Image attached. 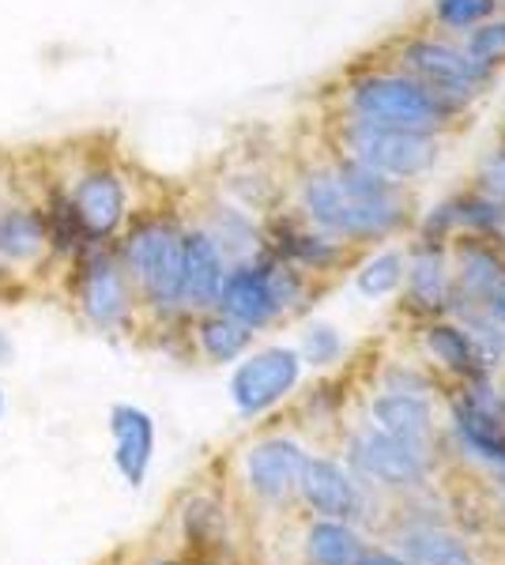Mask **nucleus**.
Here are the masks:
<instances>
[{
    "mask_svg": "<svg viewBox=\"0 0 505 565\" xmlns=\"http://www.w3.org/2000/svg\"><path fill=\"white\" fill-rule=\"evenodd\" d=\"M117 257L144 321L173 324L189 321L181 306V260H186V223L170 212H136L114 242Z\"/></svg>",
    "mask_w": 505,
    "mask_h": 565,
    "instance_id": "nucleus-1",
    "label": "nucleus"
},
{
    "mask_svg": "<svg viewBox=\"0 0 505 565\" xmlns=\"http://www.w3.org/2000/svg\"><path fill=\"white\" fill-rule=\"evenodd\" d=\"M64 290H69V306L80 317V324H87L98 335H133L144 321L140 298L125 276L114 242L87 245L64 268Z\"/></svg>",
    "mask_w": 505,
    "mask_h": 565,
    "instance_id": "nucleus-2",
    "label": "nucleus"
},
{
    "mask_svg": "<svg viewBox=\"0 0 505 565\" xmlns=\"http://www.w3.org/2000/svg\"><path fill=\"white\" fill-rule=\"evenodd\" d=\"M61 185L64 200H69L72 215H76L80 231H84L87 245H109L136 215L133 181L114 159L106 154L84 151L76 162L61 167V174L45 170Z\"/></svg>",
    "mask_w": 505,
    "mask_h": 565,
    "instance_id": "nucleus-3",
    "label": "nucleus"
},
{
    "mask_svg": "<svg viewBox=\"0 0 505 565\" xmlns=\"http://www.w3.org/2000/svg\"><path fill=\"white\" fill-rule=\"evenodd\" d=\"M347 114L385 129L442 132L461 114V106L419 84L408 72H366L347 87Z\"/></svg>",
    "mask_w": 505,
    "mask_h": 565,
    "instance_id": "nucleus-4",
    "label": "nucleus"
},
{
    "mask_svg": "<svg viewBox=\"0 0 505 565\" xmlns=\"http://www.w3.org/2000/svg\"><path fill=\"white\" fill-rule=\"evenodd\" d=\"M298 215L306 218L314 231L328 234L336 242H381L397 234L408 223V212H389V207H374L355 193H347L344 181L333 174V167L309 170L298 181Z\"/></svg>",
    "mask_w": 505,
    "mask_h": 565,
    "instance_id": "nucleus-5",
    "label": "nucleus"
},
{
    "mask_svg": "<svg viewBox=\"0 0 505 565\" xmlns=\"http://www.w3.org/2000/svg\"><path fill=\"white\" fill-rule=\"evenodd\" d=\"M339 140L347 148V159L378 170L392 181H415L442 159V140L438 132H411V129H385V125L351 121L339 129Z\"/></svg>",
    "mask_w": 505,
    "mask_h": 565,
    "instance_id": "nucleus-6",
    "label": "nucleus"
},
{
    "mask_svg": "<svg viewBox=\"0 0 505 565\" xmlns=\"http://www.w3.org/2000/svg\"><path fill=\"white\" fill-rule=\"evenodd\" d=\"M0 260H4L15 282L57 268L39 185L31 189V181H23V174L15 181L12 196H8L4 212H0Z\"/></svg>",
    "mask_w": 505,
    "mask_h": 565,
    "instance_id": "nucleus-7",
    "label": "nucleus"
},
{
    "mask_svg": "<svg viewBox=\"0 0 505 565\" xmlns=\"http://www.w3.org/2000/svg\"><path fill=\"white\" fill-rule=\"evenodd\" d=\"M400 68L461 109L472 103V98H480L486 90V84L494 79V68H486L475 57H467L464 45H453V42H442V39L403 42Z\"/></svg>",
    "mask_w": 505,
    "mask_h": 565,
    "instance_id": "nucleus-8",
    "label": "nucleus"
},
{
    "mask_svg": "<svg viewBox=\"0 0 505 565\" xmlns=\"http://www.w3.org/2000/svg\"><path fill=\"white\" fill-rule=\"evenodd\" d=\"M302 354L295 348H264L238 359L231 373V404L242 418L264 415L298 388Z\"/></svg>",
    "mask_w": 505,
    "mask_h": 565,
    "instance_id": "nucleus-9",
    "label": "nucleus"
},
{
    "mask_svg": "<svg viewBox=\"0 0 505 565\" xmlns=\"http://www.w3.org/2000/svg\"><path fill=\"white\" fill-rule=\"evenodd\" d=\"M347 460H351V468L366 482H378V487H392V490L419 487V482H427L430 476L427 449L397 441V437L378 430V426H362V430L351 437Z\"/></svg>",
    "mask_w": 505,
    "mask_h": 565,
    "instance_id": "nucleus-10",
    "label": "nucleus"
},
{
    "mask_svg": "<svg viewBox=\"0 0 505 565\" xmlns=\"http://www.w3.org/2000/svg\"><path fill=\"white\" fill-rule=\"evenodd\" d=\"M309 452L302 449L295 437H261L245 449L242 457V479L250 487V494L264 505H280L298 494L302 476H306Z\"/></svg>",
    "mask_w": 505,
    "mask_h": 565,
    "instance_id": "nucleus-11",
    "label": "nucleus"
},
{
    "mask_svg": "<svg viewBox=\"0 0 505 565\" xmlns=\"http://www.w3.org/2000/svg\"><path fill=\"white\" fill-rule=\"evenodd\" d=\"M219 313L234 317L245 328L261 332V328L275 324L283 317V306L275 298V282H272V253L264 249L261 257L245 260V264H231L223 279V290H219Z\"/></svg>",
    "mask_w": 505,
    "mask_h": 565,
    "instance_id": "nucleus-12",
    "label": "nucleus"
},
{
    "mask_svg": "<svg viewBox=\"0 0 505 565\" xmlns=\"http://www.w3.org/2000/svg\"><path fill=\"white\" fill-rule=\"evenodd\" d=\"M261 231H264V249H269L272 257L295 264L306 276L309 271H314V276L317 271H333L336 264L347 257L344 242L314 231L302 215H272L269 226H261Z\"/></svg>",
    "mask_w": 505,
    "mask_h": 565,
    "instance_id": "nucleus-13",
    "label": "nucleus"
},
{
    "mask_svg": "<svg viewBox=\"0 0 505 565\" xmlns=\"http://www.w3.org/2000/svg\"><path fill=\"white\" fill-rule=\"evenodd\" d=\"M227 257L211 234L200 223H186V260H181V306H186L189 321L197 313H208L219 302V290L227 279Z\"/></svg>",
    "mask_w": 505,
    "mask_h": 565,
    "instance_id": "nucleus-14",
    "label": "nucleus"
},
{
    "mask_svg": "<svg viewBox=\"0 0 505 565\" xmlns=\"http://www.w3.org/2000/svg\"><path fill=\"white\" fill-rule=\"evenodd\" d=\"M109 441H114V468L125 487L140 490L155 463V418L136 404H114L106 415Z\"/></svg>",
    "mask_w": 505,
    "mask_h": 565,
    "instance_id": "nucleus-15",
    "label": "nucleus"
},
{
    "mask_svg": "<svg viewBox=\"0 0 505 565\" xmlns=\"http://www.w3.org/2000/svg\"><path fill=\"white\" fill-rule=\"evenodd\" d=\"M298 498L328 521H351L358 513V482L328 457H309L306 476H302Z\"/></svg>",
    "mask_w": 505,
    "mask_h": 565,
    "instance_id": "nucleus-16",
    "label": "nucleus"
},
{
    "mask_svg": "<svg viewBox=\"0 0 505 565\" xmlns=\"http://www.w3.org/2000/svg\"><path fill=\"white\" fill-rule=\"evenodd\" d=\"M374 426L385 434H392L397 441H408L415 449H430V437H434V407L419 392H392L385 388L378 399L370 404Z\"/></svg>",
    "mask_w": 505,
    "mask_h": 565,
    "instance_id": "nucleus-17",
    "label": "nucleus"
},
{
    "mask_svg": "<svg viewBox=\"0 0 505 565\" xmlns=\"http://www.w3.org/2000/svg\"><path fill=\"white\" fill-rule=\"evenodd\" d=\"M200 226L211 234V242L219 245L227 264H245L264 253V231L253 223V215L245 207L231 204V200H211Z\"/></svg>",
    "mask_w": 505,
    "mask_h": 565,
    "instance_id": "nucleus-18",
    "label": "nucleus"
},
{
    "mask_svg": "<svg viewBox=\"0 0 505 565\" xmlns=\"http://www.w3.org/2000/svg\"><path fill=\"white\" fill-rule=\"evenodd\" d=\"M403 282H408L411 306L422 309V313H442V309H449L453 276H449L442 242L422 238L415 249H411V260H408V268H403Z\"/></svg>",
    "mask_w": 505,
    "mask_h": 565,
    "instance_id": "nucleus-19",
    "label": "nucleus"
},
{
    "mask_svg": "<svg viewBox=\"0 0 505 565\" xmlns=\"http://www.w3.org/2000/svg\"><path fill=\"white\" fill-rule=\"evenodd\" d=\"M256 332L245 328L234 317L219 313V309H208V313L192 317V348L200 351V359L211 362V366H227V362H238L253 351Z\"/></svg>",
    "mask_w": 505,
    "mask_h": 565,
    "instance_id": "nucleus-20",
    "label": "nucleus"
},
{
    "mask_svg": "<svg viewBox=\"0 0 505 565\" xmlns=\"http://www.w3.org/2000/svg\"><path fill=\"white\" fill-rule=\"evenodd\" d=\"M400 554L415 565H480L472 543L445 527H408L400 532Z\"/></svg>",
    "mask_w": 505,
    "mask_h": 565,
    "instance_id": "nucleus-21",
    "label": "nucleus"
},
{
    "mask_svg": "<svg viewBox=\"0 0 505 565\" xmlns=\"http://www.w3.org/2000/svg\"><path fill=\"white\" fill-rule=\"evenodd\" d=\"M302 551H306L309 565H358L366 554L362 540L347 521H328L320 516L302 535Z\"/></svg>",
    "mask_w": 505,
    "mask_h": 565,
    "instance_id": "nucleus-22",
    "label": "nucleus"
},
{
    "mask_svg": "<svg viewBox=\"0 0 505 565\" xmlns=\"http://www.w3.org/2000/svg\"><path fill=\"white\" fill-rule=\"evenodd\" d=\"M453 430H456L461 445L472 452V457L486 460L494 471L505 468V430H502V423L491 412L475 407L472 399H467V404H456Z\"/></svg>",
    "mask_w": 505,
    "mask_h": 565,
    "instance_id": "nucleus-23",
    "label": "nucleus"
},
{
    "mask_svg": "<svg viewBox=\"0 0 505 565\" xmlns=\"http://www.w3.org/2000/svg\"><path fill=\"white\" fill-rule=\"evenodd\" d=\"M422 343H427V351L434 354V362H442V366L453 370V373L475 377V373L486 370L461 324H449V321L427 324V332H422Z\"/></svg>",
    "mask_w": 505,
    "mask_h": 565,
    "instance_id": "nucleus-24",
    "label": "nucleus"
},
{
    "mask_svg": "<svg viewBox=\"0 0 505 565\" xmlns=\"http://www.w3.org/2000/svg\"><path fill=\"white\" fill-rule=\"evenodd\" d=\"M178 521H181V540L189 543V551H211L227 535V516L211 498H189L186 509L178 513Z\"/></svg>",
    "mask_w": 505,
    "mask_h": 565,
    "instance_id": "nucleus-25",
    "label": "nucleus"
},
{
    "mask_svg": "<svg viewBox=\"0 0 505 565\" xmlns=\"http://www.w3.org/2000/svg\"><path fill=\"white\" fill-rule=\"evenodd\" d=\"M403 268H408V257H403L400 249L374 253V257L362 264V271H358V290H362L366 298L392 295L403 282Z\"/></svg>",
    "mask_w": 505,
    "mask_h": 565,
    "instance_id": "nucleus-26",
    "label": "nucleus"
},
{
    "mask_svg": "<svg viewBox=\"0 0 505 565\" xmlns=\"http://www.w3.org/2000/svg\"><path fill=\"white\" fill-rule=\"evenodd\" d=\"M456 215H461V226L472 234H502L505 231V204H498L494 196L486 193H467L456 196Z\"/></svg>",
    "mask_w": 505,
    "mask_h": 565,
    "instance_id": "nucleus-27",
    "label": "nucleus"
},
{
    "mask_svg": "<svg viewBox=\"0 0 505 565\" xmlns=\"http://www.w3.org/2000/svg\"><path fill=\"white\" fill-rule=\"evenodd\" d=\"M498 12V0H434V20L445 31H472Z\"/></svg>",
    "mask_w": 505,
    "mask_h": 565,
    "instance_id": "nucleus-28",
    "label": "nucleus"
},
{
    "mask_svg": "<svg viewBox=\"0 0 505 565\" xmlns=\"http://www.w3.org/2000/svg\"><path fill=\"white\" fill-rule=\"evenodd\" d=\"M464 53H467V57H475L486 68H498L505 61V20L491 15L486 23L472 26V31H467V39H464Z\"/></svg>",
    "mask_w": 505,
    "mask_h": 565,
    "instance_id": "nucleus-29",
    "label": "nucleus"
},
{
    "mask_svg": "<svg viewBox=\"0 0 505 565\" xmlns=\"http://www.w3.org/2000/svg\"><path fill=\"white\" fill-rule=\"evenodd\" d=\"M302 366H333V362L344 354V335L336 332L333 324H309L306 332H302Z\"/></svg>",
    "mask_w": 505,
    "mask_h": 565,
    "instance_id": "nucleus-30",
    "label": "nucleus"
},
{
    "mask_svg": "<svg viewBox=\"0 0 505 565\" xmlns=\"http://www.w3.org/2000/svg\"><path fill=\"white\" fill-rule=\"evenodd\" d=\"M480 193L494 196L498 204H505V148H494L480 167Z\"/></svg>",
    "mask_w": 505,
    "mask_h": 565,
    "instance_id": "nucleus-31",
    "label": "nucleus"
},
{
    "mask_svg": "<svg viewBox=\"0 0 505 565\" xmlns=\"http://www.w3.org/2000/svg\"><path fill=\"white\" fill-rule=\"evenodd\" d=\"M15 181H20V170L12 167L8 159H0V212H4V204H8V196H12V189H15ZM12 271L4 268V260H0V290L4 287H12Z\"/></svg>",
    "mask_w": 505,
    "mask_h": 565,
    "instance_id": "nucleus-32",
    "label": "nucleus"
},
{
    "mask_svg": "<svg viewBox=\"0 0 505 565\" xmlns=\"http://www.w3.org/2000/svg\"><path fill=\"white\" fill-rule=\"evenodd\" d=\"M475 306H480L486 317H494V321H498V324H505V279L494 282V287L486 290V295H483Z\"/></svg>",
    "mask_w": 505,
    "mask_h": 565,
    "instance_id": "nucleus-33",
    "label": "nucleus"
},
{
    "mask_svg": "<svg viewBox=\"0 0 505 565\" xmlns=\"http://www.w3.org/2000/svg\"><path fill=\"white\" fill-rule=\"evenodd\" d=\"M358 565H415V562H408L403 554H385V551H374L370 554V551H366Z\"/></svg>",
    "mask_w": 505,
    "mask_h": 565,
    "instance_id": "nucleus-34",
    "label": "nucleus"
},
{
    "mask_svg": "<svg viewBox=\"0 0 505 565\" xmlns=\"http://www.w3.org/2000/svg\"><path fill=\"white\" fill-rule=\"evenodd\" d=\"M15 362V340L8 335V328H0V370Z\"/></svg>",
    "mask_w": 505,
    "mask_h": 565,
    "instance_id": "nucleus-35",
    "label": "nucleus"
},
{
    "mask_svg": "<svg viewBox=\"0 0 505 565\" xmlns=\"http://www.w3.org/2000/svg\"><path fill=\"white\" fill-rule=\"evenodd\" d=\"M494 490H498V505H502V513H505V468L494 471Z\"/></svg>",
    "mask_w": 505,
    "mask_h": 565,
    "instance_id": "nucleus-36",
    "label": "nucleus"
},
{
    "mask_svg": "<svg viewBox=\"0 0 505 565\" xmlns=\"http://www.w3.org/2000/svg\"><path fill=\"white\" fill-rule=\"evenodd\" d=\"M148 565H197L192 558H170V554H162V558H151Z\"/></svg>",
    "mask_w": 505,
    "mask_h": 565,
    "instance_id": "nucleus-37",
    "label": "nucleus"
},
{
    "mask_svg": "<svg viewBox=\"0 0 505 565\" xmlns=\"http://www.w3.org/2000/svg\"><path fill=\"white\" fill-rule=\"evenodd\" d=\"M4 412H8V396H4V388H0V423H4Z\"/></svg>",
    "mask_w": 505,
    "mask_h": 565,
    "instance_id": "nucleus-38",
    "label": "nucleus"
},
{
    "mask_svg": "<svg viewBox=\"0 0 505 565\" xmlns=\"http://www.w3.org/2000/svg\"><path fill=\"white\" fill-rule=\"evenodd\" d=\"M498 4H505V0H498Z\"/></svg>",
    "mask_w": 505,
    "mask_h": 565,
    "instance_id": "nucleus-39",
    "label": "nucleus"
}]
</instances>
